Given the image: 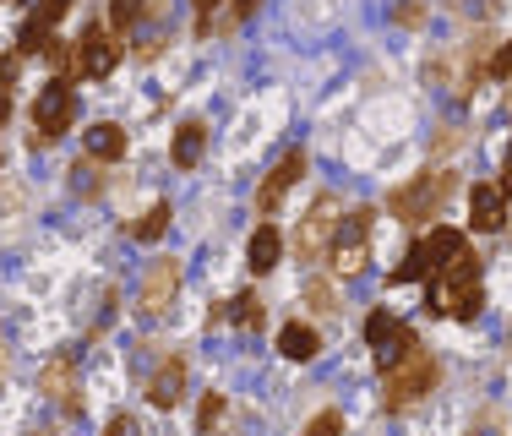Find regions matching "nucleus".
Returning a JSON list of instances; mask_svg holds the SVG:
<instances>
[{"label":"nucleus","mask_w":512,"mask_h":436,"mask_svg":"<svg viewBox=\"0 0 512 436\" xmlns=\"http://www.w3.org/2000/svg\"><path fill=\"white\" fill-rule=\"evenodd\" d=\"M431 387H436V360L425 355V349H414L404 366L387 371V409H409V404H420V398L431 393Z\"/></svg>","instance_id":"39448f33"},{"label":"nucleus","mask_w":512,"mask_h":436,"mask_svg":"<svg viewBox=\"0 0 512 436\" xmlns=\"http://www.w3.org/2000/svg\"><path fill=\"white\" fill-rule=\"evenodd\" d=\"M420 17H425V6H420V0H409V6H398V22H409V28H414Z\"/></svg>","instance_id":"a878e982"},{"label":"nucleus","mask_w":512,"mask_h":436,"mask_svg":"<svg viewBox=\"0 0 512 436\" xmlns=\"http://www.w3.org/2000/svg\"><path fill=\"white\" fill-rule=\"evenodd\" d=\"M213 6H218V0H197V28H202V33L213 28Z\"/></svg>","instance_id":"bb28decb"},{"label":"nucleus","mask_w":512,"mask_h":436,"mask_svg":"<svg viewBox=\"0 0 512 436\" xmlns=\"http://www.w3.org/2000/svg\"><path fill=\"white\" fill-rule=\"evenodd\" d=\"M338 431H344V420H338L333 409H327V415H316V420H311V431H306V436H338Z\"/></svg>","instance_id":"412c9836"},{"label":"nucleus","mask_w":512,"mask_h":436,"mask_svg":"<svg viewBox=\"0 0 512 436\" xmlns=\"http://www.w3.org/2000/svg\"><path fill=\"white\" fill-rule=\"evenodd\" d=\"M338 218H344V208H338V197H316V208L300 218V257L316 262V257H327V246H333V229H338Z\"/></svg>","instance_id":"6e6552de"},{"label":"nucleus","mask_w":512,"mask_h":436,"mask_svg":"<svg viewBox=\"0 0 512 436\" xmlns=\"http://www.w3.org/2000/svg\"><path fill=\"white\" fill-rule=\"evenodd\" d=\"M202 148H207V131L197 126V120H191V126H180V131H175V148H169V153H175V164H180V169H191V164L202 159Z\"/></svg>","instance_id":"f3484780"},{"label":"nucleus","mask_w":512,"mask_h":436,"mask_svg":"<svg viewBox=\"0 0 512 436\" xmlns=\"http://www.w3.org/2000/svg\"><path fill=\"white\" fill-rule=\"evenodd\" d=\"M6 115H11V104H6V99H0V126H6Z\"/></svg>","instance_id":"7c9ffc66"},{"label":"nucleus","mask_w":512,"mask_h":436,"mask_svg":"<svg viewBox=\"0 0 512 436\" xmlns=\"http://www.w3.org/2000/svg\"><path fill=\"white\" fill-rule=\"evenodd\" d=\"M365 344L376 349V366H382V371L404 366L414 349H420L409 327H404V322H393V311H371V322H365Z\"/></svg>","instance_id":"423d86ee"},{"label":"nucleus","mask_w":512,"mask_h":436,"mask_svg":"<svg viewBox=\"0 0 512 436\" xmlns=\"http://www.w3.org/2000/svg\"><path fill=\"white\" fill-rule=\"evenodd\" d=\"M278 251H284V240H278V229H273V224H262V229L251 235V251H246V257H251V273H267V268H278Z\"/></svg>","instance_id":"2eb2a0df"},{"label":"nucleus","mask_w":512,"mask_h":436,"mask_svg":"<svg viewBox=\"0 0 512 436\" xmlns=\"http://www.w3.org/2000/svg\"><path fill=\"white\" fill-rule=\"evenodd\" d=\"M306 175V153L300 148H289L284 159H278L273 169H267V180H262V191H256V213H278V202L289 197V186Z\"/></svg>","instance_id":"1a4fd4ad"},{"label":"nucleus","mask_w":512,"mask_h":436,"mask_svg":"<svg viewBox=\"0 0 512 436\" xmlns=\"http://www.w3.org/2000/svg\"><path fill=\"white\" fill-rule=\"evenodd\" d=\"M469 224L480 229V235H496V229L507 224V186H496V180L474 186L469 191Z\"/></svg>","instance_id":"9b49d317"},{"label":"nucleus","mask_w":512,"mask_h":436,"mask_svg":"<svg viewBox=\"0 0 512 436\" xmlns=\"http://www.w3.org/2000/svg\"><path fill=\"white\" fill-rule=\"evenodd\" d=\"M180 387H186V360H164V366L153 371V382H148V398L158 409H175L180 404Z\"/></svg>","instance_id":"ddd939ff"},{"label":"nucleus","mask_w":512,"mask_h":436,"mask_svg":"<svg viewBox=\"0 0 512 436\" xmlns=\"http://www.w3.org/2000/svg\"><path fill=\"white\" fill-rule=\"evenodd\" d=\"M115 60H120V44L109 39V33L88 28L77 39V71H82V77H109V71H115Z\"/></svg>","instance_id":"f8f14e48"},{"label":"nucleus","mask_w":512,"mask_h":436,"mask_svg":"<svg viewBox=\"0 0 512 436\" xmlns=\"http://www.w3.org/2000/svg\"><path fill=\"white\" fill-rule=\"evenodd\" d=\"M311 306H316V311H338V306H333V289H327V284H311Z\"/></svg>","instance_id":"b1692460"},{"label":"nucleus","mask_w":512,"mask_h":436,"mask_svg":"<svg viewBox=\"0 0 512 436\" xmlns=\"http://www.w3.org/2000/svg\"><path fill=\"white\" fill-rule=\"evenodd\" d=\"M235 322H256V300H251V295L235 300Z\"/></svg>","instance_id":"393cba45"},{"label":"nucleus","mask_w":512,"mask_h":436,"mask_svg":"<svg viewBox=\"0 0 512 436\" xmlns=\"http://www.w3.org/2000/svg\"><path fill=\"white\" fill-rule=\"evenodd\" d=\"M463 246H469V240H463L458 229H431V235H420V240L409 246V257L398 262V273H393V278H398V284H414V278H431L436 268H447V262H453Z\"/></svg>","instance_id":"7ed1b4c3"},{"label":"nucleus","mask_w":512,"mask_h":436,"mask_svg":"<svg viewBox=\"0 0 512 436\" xmlns=\"http://www.w3.org/2000/svg\"><path fill=\"white\" fill-rule=\"evenodd\" d=\"M126 153V131L120 126H88V159H120Z\"/></svg>","instance_id":"dca6fc26"},{"label":"nucleus","mask_w":512,"mask_h":436,"mask_svg":"<svg viewBox=\"0 0 512 436\" xmlns=\"http://www.w3.org/2000/svg\"><path fill=\"white\" fill-rule=\"evenodd\" d=\"M71 115H77V99H71L66 82H44V93L33 99V126H39V142H55L71 131Z\"/></svg>","instance_id":"0eeeda50"},{"label":"nucleus","mask_w":512,"mask_h":436,"mask_svg":"<svg viewBox=\"0 0 512 436\" xmlns=\"http://www.w3.org/2000/svg\"><path fill=\"white\" fill-rule=\"evenodd\" d=\"M458 175L453 169H425L420 180H409L404 191H393V213L404 218V224H425V218L442 213V202L453 197Z\"/></svg>","instance_id":"f03ea898"},{"label":"nucleus","mask_w":512,"mask_h":436,"mask_svg":"<svg viewBox=\"0 0 512 436\" xmlns=\"http://www.w3.org/2000/svg\"><path fill=\"white\" fill-rule=\"evenodd\" d=\"M491 77H507L512 82V44H502V50L491 55Z\"/></svg>","instance_id":"5701e85b"},{"label":"nucleus","mask_w":512,"mask_h":436,"mask_svg":"<svg viewBox=\"0 0 512 436\" xmlns=\"http://www.w3.org/2000/svg\"><path fill=\"white\" fill-rule=\"evenodd\" d=\"M327 262H333L338 278L365 273V262H371V213H365V208L349 213V218H338L333 246H327Z\"/></svg>","instance_id":"20e7f679"},{"label":"nucleus","mask_w":512,"mask_h":436,"mask_svg":"<svg viewBox=\"0 0 512 436\" xmlns=\"http://www.w3.org/2000/svg\"><path fill=\"white\" fill-rule=\"evenodd\" d=\"M218 415H224V398L207 393V398H202V431H213V426H218Z\"/></svg>","instance_id":"4be33fe9"},{"label":"nucleus","mask_w":512,"mask_h":436,"mask_svg":"<svg viewBox=\"0 0 512 436\" xmlns=\"http://www.w3.org/2000/svg\"><path fill=\"white\" fill-rule=\"evenodd\" d=\"M164 229H169V208H164V202H153V208L131 224V235H137V240H158Z\"/></svg>","instance_id":"a211bd4d"},{"label":"nucleus","mask_w":512,"mask_h":436,"mask_svg":"<svg viewBox=\"0 0 512 436\" xmlns=\"http://www.w3.org/2000/svg\"><path fill=\"white\" fill-rule=\"evenodd\" d=\"M256 6H262V0H235V17H251Z\"/></svg>","instance_id":"c85d7f7f"},{"label":"nucleus","mask_w":512,"mask_h":436,"mask_svg":"<svg viewBox=\"0 0 512 436\" xmlns=\"http://www.w3.org/2000/svg\"><path fill=\"white\" fill-rule=\"evenodd\" d=\"M104 436H137V426H131L126 415H115V420H109V431H104Z\"/></svg>","instance_id":"cd10ccee"},{"label":"nucleus","mask_w":512,"mask_h":436,"mask_svg":"<svg viewBox=\"0 0 512 436\" xmlns=\"http://www.w3.org/2000/svg\"><path fill=\"white\" fill-rule=\"evenodd\" d=\"M502 186L512 191V148H507V169H502Z\"/></svg>","instance_id":"c756f323"},{"label":"nucleus","mask_w":512,"mask_h":436,"mask_svg":"<svg viewBox=\"0 0 512 436\" xmlns=\"http://www.w3.org/2000/svg\"><path fill=\"white\" fill-rule=\"evenodd\" d=\"M44 387H50L60 404H71V360H55V366L44 371Z\"/></svg>","instance_id":"6ab92c4d"},{"label":"nucleus","mask_w":512,"mask_h":436,"mask_svg":"<svg viewBox=\"0 0 512 436\" xmlns=\"http://www.w3.org/2000/svg\"><path fill=\"white\" fill-rule=\"evenodd\" d=\"M137 17H142V0H109V22H115L120 33H126Z\"/></svg>","instance_id":"aec40b11"},{"label":"nucleus","mask_w":512,"mask_h":436,"mask_svg":"<svg viewBox=\"0 0 512 436\" xmlns=\"http://www.w3.org/2000/svg\"><path fill=\"white\" fill-rule=\"evenodd\" d=\"M278 349H284L289 360H311L316 349H322V338H316L311 322H289L284 333H278Z\"/></svg>","instance_id":"4468645a"},{"label":"nucleus","mask_w":512,"mask_h":436,"mask_svg":"<svg viewBox=\"0 0 512 436\" xmlns=\"http://www.w3.org/2000/svg\"><path fill=\"white\" fill-rule=\"evenodd\" d=\"M425 306L442 311V317H458V322L480 317L485 284H480V262H474L469 246H463L458 257L447 262V268H436L431 278H425Z\"/></svg>","instance_id":"f257e3e1"},{"label":"nucleus","mask_w":512,"mask_h":436,"mask_svg":"<svg viewBox=\"0 0 512 436\" xmlns=\"http://www.w3.org/2000/svg\"><path fill=\"white\" fill-rule=\"evenodd\" d=\"M175 289H180V268H175V262H153V268H148V284H142L137 311H142L148 322H158L169 306H175Z\"/></svg>","instance_id":"9d476101"}]
</instances>
